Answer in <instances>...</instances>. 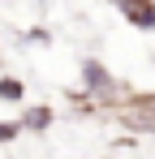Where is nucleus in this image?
Segmentation results:
<instances>
[{"mask_svg":"<svg viewBox=\"0 0 155 159\" xmlns=\"http://www.w3.org/2000/svg\"><path fill=\"white\" fill-rule=\"evenodd\" d=\"M48 125H52V107H26L22 129H30V133H43Z\"/></svg>","mask_w":155,"mask_h":159,"instance_id":"obj_3","label":"nucleus"},{"mask_svg":"<svg viewBox=\"0 0 155 159\" xmlns=\"http://www.w3.org/2000/svg\"><path fill=\"white\" fill-rule=\"evenodd\" d=\"M17 133H22V125H13V120H9V125H0V142H13Z\"/></svg>","mask_w":155,"mask_h":159,"instance_id":"obj_5","label":"nucleus"},{"mask_svg":"<svg viewBox=\"0 0 155 159\" xmlns=\"http://www.w3.org/2000/svg\"><path fill=\"white\" fill-rule=\"evenodd\" d=\"M82 86L91 90V95H99V99H112V95H121V86H116V78L103 69L99 60H82Z\"/></svg>","mask_w":155,"mask_h":159,"instance_id":"obj_1","label":"nucleus"},{"mask_svg":"<svg viewBox=\"0 0 155 159\" xmlns=\"http://www.w3.org/2000/svg\"><path fill=\"white\" fill-rule=\"evenodd\" d=\"M22 95H26V86H22L17 78H0V99H9V103H17Z\"/></svg>","mask_w":155,"mask_h":159,"instance_id":"obj_4","label":"nucleus"},{"mask_svg":"<svg viewBox=\"0 0 155 159\" xmlns=\"http://www.w3.org/2000/svg\"><path fill=\"white\" fill-rule=\"evenodd\" d=\"M112 4L125 13V22H134L142 30H155V0H112Z\"/></svg>","mask_w":155,"mask_h":159,"instance_id":"obj_2","label":"nucleus"}]
</instances>
